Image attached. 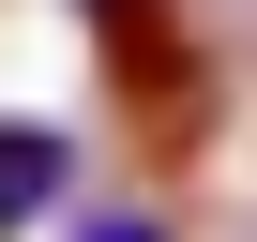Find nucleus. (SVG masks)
I'll return each mask as SVG.
<instances>
[{
	"label": "nucleus",
	"mask_w": 257,
	"mask_h": 242,
	"mask_svg": "<svg viewBox=\"0 0 257 242\" xmlns=\"http://www.w3.org/2000/svg\"><path fill=\"white\" fill-rule=\"evenodd\" d=\"M61 197H76V121H46V106H0V242L61 227Z\"/></svg>",
	"instance_id": "nucleus-1"
},
{
	"label": "nucleus",
	"mask_w": 257,
	"mask_h": 242,
	"mask_svg": "<svg viewBox=\"0 0 257 242\" xmlns=\"http://www.w3.org/2000/svg\"><path fill=\"white\" fill-rule=\"evenodd\" d=\"M76 16L106 31V61H121V76L152 61V76H167V106H182V137H197V61H182V31H167V0H76Z\"/></svg>",
	"instance_id": "nucleus-2"
},
{
	"label": "nucleus",
	"mask_w": 257,
	"mask_h": 242,
	"mask_svg": "<svg viewBox=\"0 0 257 242\" xmlns=\"http://www.w3.org/2000/svg\"><path fill=\"white\" fill-rule=\"evenodd\" d=\"M61 242H182V227H167V212H152V197H106V212H76V227H61Z\"/></svg>",
	"instance_id": "nucleus-3"
}]
</instances>
